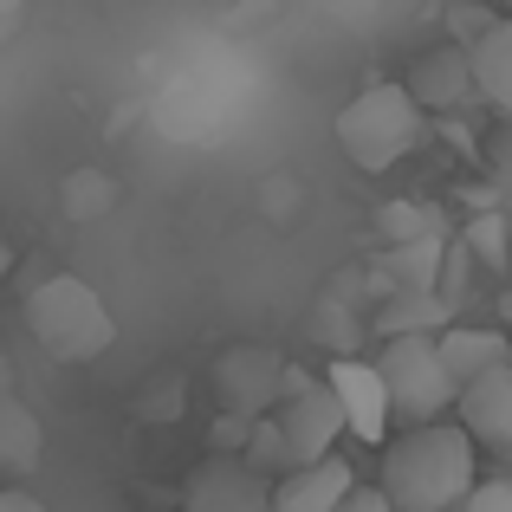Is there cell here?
Wrapping results in <instances>:
<instances>
[{
	"mask_svg": "<svg viewBox=\"0 0 512 512\" xmlns=\"http://www.w3.org/2000/svg\"><path fill=\"white\" fill-rule=\"evenodd\" d=\"M383 493L396 512H461L480 493V441L461 422L409 428L383 448Z\"/></svg>",
	"mask_w": 512,
	"mask_h": 512,
	"instance_id": "obj_1",
	"label": "cell"
},
{
	"mask_svg": "<svg viewBox=\"0 0 512 512\" xmlns=\"http://www.w3.org/2000/svg\"><path fill=\"white\" fill-rule=\"evenodd\" d=\"M422 130H428V111L409 98V85H363L338 111V150L350 156V169L383 175L422 143Z\"/></svg>",
	"mask_w": 512,
	"mask_h": 512,
	"instance_id": "obj_2",
	"label": "cell"
},
{
	"mask_svg": "<svg viewBox=\"0 0 512 512\" xmlns=\"http://www.w3.org/2000/svg\"><path fill=\"white\" fill-rule=\"evenodd\" d=\"M26 325H33V338L46 344L52 357H72V363L111 350V338H117L104 299L85 286V279H46V286H33V299H26Z\"/></svg>",
	"mask_w": 512,
	"mask_h": 512,
	"instance_id": "obj_3",
	"label": "cell"
},
{
	"mask_svg": "<svg viewBox=\"0 0 512 512\" xmlns=\"http://www.w3.org/2000/svg\"><path fill=\"white\" fill-rule=\"evenodd\" d=\"M376 370H383L396 415L415 428H435V415L461 409V383H454L448 357H441V338H389Z\"/></svg>",
	"mask_w": 512,
	"mask_h": 512,
	"instance_id": "obj_4",
	"label": "cell"
},
{
	"mask_svg": "<svg viewBox=\"0 0 512 512\" xmlns=\"http://www.w3.org/2000/svg\"><path fill=\"white\" fill-rule=\"evenodd\" d=\"M279 435H286V448H292V467H325V461H338V435H350V422H344V402H338V389L331 383H318V376H305V370H292L286 376V402H279Z\"/></svg>",
	"mask_w": 512,
	"mask_h": 512,
	"instance_id": "obj_5",
	"label": "cell"
},
{
	"mask_svg": "<svg viewBox=\"0 0 512 512\" xmlns=\"http://www.w3.org/2000/svg\"><path fill=\"white\" fill-rule=\"evenodd\" d=\"M286 376H292V363L279 357V350L234 344L214 363V396L227 402L234 422H266V415H279V402H286Z\"/></svg>",
	"mask_w": 512,
	"mask_h": 512,
	"instance_id": "obj_6",
	"label": "cell"
},
{
	"mask_svg": "<svg viewBox=\"0 0 512 512\" xmlns=\"http://www.w3.org/2000/svg\"><path fill=\"white\" fill-rule=\"evenodd\" d=\"M279 487L247 467V454H208L182 487V512H279Z\"/></svg>",
	"mask_w": 512,
	"mask_h": 512,
	"instance_id": "obj_7",
	"label": "cell"
},
{
	"mask_svg": "<svg viewBox=\"0 0 512 512\" xmlns=\"http://www.w3.org/2000/svg\"><path fill=\"white\" fill-rule=\"evenodd\" d=\"M402 85H409V98L422 104V111H435V117H454V111H467V104H480V78H474V52L467 46L422 52Z\"/></svg>",
	"mask_w": 512,
	"mask_h": 512,
	"instance_id": "obj_8",
	"label": "cell"
},
{
	"mask_svg": "<svg viewBox=\"0 0 512 512\" xmlns=\"http://www.w3.org/2000/svg\"><path fill=\"white\" fill-rule=\"evenodd\" d=\"M325 383L338 389L350 435H357L363 448H389V422H396V402H389V389H383V370H376V363H363V357H344V363H331Z\"/></svg>",
	"mask_w": 512,
	"mask_h": 512,
	"instance_id": "obj_9",
	"label": "cell"
},
{
	"mask_svg": "<svg viewBox=\"0 0 512 512\" xmlns=\"http://www.w3.org/2000/svg\"><path fill=\"white\" fill-rule=\"evenodd\" d=\"M461 428L480 441V448H493V454H506L512 461V370L500 376H487V383H474V389H461Z\"/></svg>",
	"mask_w": 512,
	"mask_h": 512,
	"instance_id": "obj_10",
	"label": "cell"
},
{
	"mask_svg": "<svg viewBox=\"0 0 512 512\" xmlns=\"http://www.w3.org/2000/svg\"><path fill=\"white\" fill-rule=\"evenodd\" d=\"M441 357H448V370H454L461 389H474V383H487V376L512 370V344L500 338V331H480V325H454L448 338H441Z\"/></svg>",
	"mask_w": 512,
	"mask_h": 512,
	"instance_id": "obj_11",
	"label": "cell"
},
{
	"mask_svg": "<svg viewBox=\"0 0 512 512\" xmlns=\"http://www.w3.org/2000/svg\"><path fill=\"white\" fill-rule=\"evenodd\" d=\"M363 480L350 474V461H325V467H305V474L279 480V512H338Z\"/></svg>",
	"mask_w": 512,
	"mask_h": 512,
	"instance_id": "obj_12",
	"label": "cell"
},
{
	"mask_svg": "<svg viewBox=\"0 0 512 512\" xmlns=\"http://www.w3.org/2000/svg\"><path fill=\"white\" fill-rule=\"evenodd\" d=\"M39 454H46V422L20 396H0V467L7 474H33Z\"/></svg>",
	"mask_w": 512,
	"mask_h": 512,
	"instance_id": "obj_13",
	"label": "cell"
},
{
	"mask_svg": "<svg viewBox=\"0 0 512 512\" xmlns=\"http://www.w3.org/2000/svg\"><path fill=\"white\" fill-rule=\"evenodd\" d=\"M474 78H480V98L512 117V20H500V33L474 46Z\"/></svg>",
	"mask_w": 512,
	"mask_h": 512,
	"instance_id": "obj_14",
	"label": "cell"
},
{
	"mask_svg": "<svg viewBox=\"0 0 512 512\" xmlns=\"http://www.w3.org/2000/svg\"><path fill=\"white\" fill-rule=\"evenodd\" d=\"M383 331L389 338H448V312H441V299L435 292H402L396 305L383 312Z\"/></svg>",
	"mask_w": 512,
	"mask_h": 512,
	"instance_id": "obj_15",
	"label": "cell"
},
{
	"mask_svg": "<svg viewBox=\"0 0 512 512\" xmlns=\"http://www.w3.org/2000/svg\"><path fill=\"white\" fill-rule=\"evenodd\" d=\"M240 454H247V467H260L273 487L299 474V467H292V448H286V435H279L273 415H266V422H253V435H247V448H240Z\"/></svg>",
	"mask_w": 512,
	"mask_h": 512,
	"instance_id": "obj_16",
	"label": "cell"
},
{
	"mask_svg": "<svg viewBox=\"0 0 512 512\" xmlns=\"http://www.w3.org/2000/svg\"><path fill=\"white\" fill-rule=\"evenodd\" d=\"M500 20H506V13H487V7H448V13H441V26H448V46H467V52H474L480 39L500 33Z\"/></svg>",
	"mask_w": 512,
	"mask_h": 512,
	"instance_id": "obj_17",
	"label": "cell"
},
{
	"mask_svg": "<svg viewBox=\"0 0 512 512\" xmlns=\"http://www.w3.org/2000/svg\"><path fill=\"white\" fill-rule=\"evenodd\" d=\"M461 512H512V474L480 480V493H474V500H467Z\"/></svg>",
	"mask_w": 512,
	"mask_h": 512,
	"instance_id": "obj_18",
	"label": "cell"
},
{
	"mask_svg": "<svg viewBox=\"0 0 512 512\" xmlns=\"http://www.w3.org/2000/svg\"><path fill=\"white\" fill-rule=\"evenodd\" d=\"M338 512H396V500H389L383 487H357V493H350V500H344Z\"/></svg>",
	"mask_w": 512,
	"mask_h": 512,
	"instance_id": "obj_19",
	"label": "cell"
},
{
	"mask_svg": "<svg viewBox=\"0 0 512 512\" xmlns=\"http://www.w3.org/2000/svg\"><path fill=\"white\" fill-rule=\"evenodd\" d=\"M0 512H46V506H39L33 493H20V487H13V493H0Z\"/></svg>",
	"mask_w": 512,
	"mask_h": 512,
	"instance_id": "obj_20",
	"label": "cell"
},
{
	"mask_svg": "<svg viewBox=\"0 0 512 512\" xmlns=\"http://www.w3.org/2000/svg\"><path fill=\"white\" fill-rule=\"evenodd\" d=\"M493 188H500V208L512 214V156H506V163H500V182H493Z\"/></svg>",
	"mask_w": 512,
	"mask_h": 512,
	"instance_id": "obj_21",
	"label": "cell"
},
{
	"mask_svg": "<svg viewBox=\"0 0 512 512\" xmlns=\"http://www.w3.org/2000/svg\"><path fill=\"white\" fill-rule=\"evenodd\" d=\"M506 20H512V13H506Z\"/></svg>",
	"mask_w": 512,
	"mask_h": 512,
	"instance_id": "obj_22",
	"label": "cell"
}]
</instances>
